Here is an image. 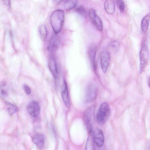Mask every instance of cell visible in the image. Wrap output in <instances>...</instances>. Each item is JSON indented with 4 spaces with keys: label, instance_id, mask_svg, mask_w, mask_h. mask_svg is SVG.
<instances>
[{
    "label": "cell",
    "instance_id": "cb8c5ba5",
    "mask_svg": "<svg viewBox=\"0 0 150 150\" xmlns=\"http://www.w3.org/2000/svg\"><path fill=\"white\" fill-rule=\"evenodd\" d=\"M4 3L8 8H10L11 4L10 1H5Z\"/></svg>",
    "mask_w": 150,
    "mask_h": 150
},
{
    "label": "cell",
    "instance_id": "6da1fadb",
    "mask_svg": "<svg viewBox=\"0 0 150 150\" xmlns=\"http://www.w3.org/2000/svg\"><path fill=\"white\" fill-rule=\"evenodd\" d=\"M64 20V12L63 10L57 9L53 11L50 17L52 28L55 33L61 30Z\"/></svg>",
    "mask_w": 150,
    "mask_h": 150
},
{
    "label": "cell",
    "instance_id": "ac0fdd59",
    "mask_svg": "<svg viewBox=\"0 0 150 150\" xmlns=\"http://www.w3.org/2000/svg\"><path fill=\"white\" fill-rule=\"evenodd\" d=\"M64 6L66 10H69L74 8L77 4V1L75 0L64 1Z\"/></svg>",
    "mask_w": 150,
    "mask_h": 150
},
{
    "label": "cell",
    "instance_id": "e0dca14e",
    "mask_svg": "<svg viewBox=\"0 0 150 150\" xmlns=\"http://www.w3.org/2000/svg\"><path fill=\"white\" fill-rule=\"evenodd\" d=\"M120 44L117 41H114L110 42L108 45V49L114 53L117 52L120 48Z\"/></svg>",
    "mask_w": 150,
    "mask_h": 150
},
{
    "label": "cell",
    "instance_id": "277c9868",
    "mask_svg": "<svg viewBox=\"0 0 150 150\" xmlns=\"http://www.w3.org/2000/svg\"><path fill=\"white\" fill-rule=\"evenodd\" d=\"M98 93V89L94 84H89L87 86L85 92V101L90 103L94 100L96 97Z\"/></svg>",
    "mask_w": 150,
    "mask_h": 150
},
{
    "label": "cell",
    "instance_id": "7a4b0ae2",
    "mask_svg": "<svg viewBox=\"0 0 150 150\" xmlns=\"http://www.w3.org/2000/svg\"><path fill=\"white\" fill-rule=\"evenodd\" d=\"M110 113V110L108 104L103 103L100 106L96 114L97 120L100 124L105 123L108 119Z\"/></svg>",
    "mask_w": 150,
    "mask_h": 150
},
{
    "label": "cell",
    "instance_id": "44dd1931",
    "mask_svg": "<svg viewBox=\"0 0 150 150\" xmlns=\"http://www.w3.org/2000/svg\"><path fill=\"white\" fill-rule=\"evenodd\" d=\"M76 11L79 14L85 17L86 16L87 13L85 8L82 6H79L76 9Z\"/></svg>",
    "mask_w": 150,
    "mask_h": 150
},
{
    "label": "cell",
    "instance_id": "30bf717a",
    "mask_svg": "<svg viewBox=\"0 0 150 150\" xmlns=\"http://www.w3.org/2000/svg\"><path fill=\"white\" fill-rule=\"evenodd\" d=\"M94 139L97 146L101 147L104 144V137L102 131L100 129H96L94 132Z\"/></svg>",
    "mask_w": 150,
    "mask_h": 150
},
{
    "label": "cell",
    "instance_id": "d6986e66",
    "mask_svg": "<svg viewBox=\"0 0 150 150\" xmlns=\"http://www.w3.org/2000/svg\"><path fill=\"white\" fill-rule=\"evenodd\" d=\"M39 34L43 40H45L46 39L47 35V30L45 25L42 24L40 25L38 28Z\"/></svg>",
    "mask_w": 150,
    "mask_h": 150
},
{
    "label": "cell",
    "instance_id": "9c48e42d",
    "mask_svg": "<svg viewBox=\"0 0 150 150\" xmlns=\"http://www.w3.org/2000/svg\"><path fill=\"white\" fill-rule=\"evenodd\" d=\"M61 96L67 108H69L70 106V97L67 84L65 80H64L62 87Z\"/></svg>",
    "mask_w": 150,
    "mask_h": 150
},
{
    "label": "cell",
    "instance_id": "ffe728a7",
    "mask_svg": "<svg viewBox=\"0 0 150 150\" xmlns=\"http://www.w3.org/2000/svg\"><path fill=\"white\" fill-rule=\"evenodd\" d=\"M6 105L7 107V110L10 114L12 115L18 111V108L15 105L8 102L6 103Z\"/></svg>",
    "mask_w": 150,
    "mask_h": 150
},
{
    "label": "cell",
    "instance_id": "3957f363",
    "mask_svg": "<svg viewBox=\"0 0 150 150\" xmlns=\"http://www.w3.org/2000/svg\"><path fill=\"white\" fill-rule=\"evenodd\" d=\"M95 109V106L92 105L88 108L83 114V120L88 132H91L92 129V120Z\"/></svg>",
    "mask_w": 150,
    "mask_h": 150
},
{
    "label": "cell",
    "instance_id": "ba28073f",
    "mask_svg": "<svg viewBox=\"0 0 150 150\" xmlns=\"http://www.w3.org/2000/svg\"><path fill=\"white\" fill-rule=\"evenodd\" d=\"M28 113L33 117L38 116L40 112V107L38 103L35 101L30 102L27 107Z\"/></svg>",
    "mask_w": 150,
    "mask_h": 150
},
{
    "label": "cell",
    "instance_id": "52a82bcc",
    "mask_svg": "<svg viewBox=\"0 0 150 150\" xmlns=\"http://www.w3.org/2000/svg\"><path fill=\"white\" fill-rule=\"evenodd\" d=\"M110 55L109 52L106 51H102L100 54V64L103 72H106L110 62Z\"/></svg>",
    "mask_w": 150,
    "mask_h": 150
},
{
    "label": "cell",
    "instance_id": "5b68a950",
    "mask_svg": "<svg viewBox=\"0 0 150 150\" xmlns=\"http://www.w3.org/2000/svg\"><path fill=\"white\" fill-rule=\"evenodd\" d=\"M140 60V72L144 70L149 56V52L147 46L145 43L142 45L139 54Z\"/></svg>",
    "mask_w": 150,
    "mask_h": 150
},
{
    "label": "cell",
    "instance_id": "8992f818",
    "mask_svg": "<svg viewBox=\"0 0 150 150\" xmlns=\"http://www.w3.org/2000/svg\"><path fill=\"white\" fill-rule=\"evenodd\" d=\"M89 18L93 25L98 30H103V23L100 17L97 14L95 10L91 8L88 13Z\"/></svg>",
    "mask_w": 150,
    "mask_h": 150
},
{
    "label": "cell",
    "instance_id": "603a6c76",
    "mask_svg": "<svg viewBox=\"0 0 150 150\" xmlns=\"http://www.w3.org/2000/svg\"><path fill=\"white\" fill-rule=\"evenodd\" d=\"M23 89L25 93L27 95H30L31 92V90L29 87L26 85L23 86Z\"/></svg>",
    "mask_w": 150,
    "mask_h": 150
},
{
    "label": "cell",
    "instance_id": "5bb4252c",
    "mask_svg": "<svg viewBox=\"0 0 150 150\" xmlns=\"http://www.w3.org/2000/svg\"><path fill=\"white\" fill-rule=\"evenodd\" d=\"M59 42L58 37L56 35L52 36L49 42L48 49L51 52L55 51L58 47Z\"/></svg>",
    "mask_w": 150,
    "mask_h": 150
},
{
    "label": "cell",
    "instance_id": "2e32d148",
    "mask_svg": "<svg viewBox=\"0 0 150 150\" xmlns=\"http://www.w3.org/2000/svg\"><path fill=\"white\" fill-rule=\"evenodd\" d=\"M150 20V12L143 18L141 23V28L142 32L146 33L148 29Z\"/></svg>",
    "mask_w": 150,
    "mask_h": 150
},
{
    "label": "cell",
    "instance_id": "d4e9b609",
    "mask_svg": "<svg viewBox=\"0 0 150 150\" xmlns=\"http://www.w3.org/2000/svg\"><path fill=\"white\" fill-rule=\"evenodd\" d=\"M148 85L149 86V87L150 88V77L149 78V81H148Z\"/></svg>",
    "mask_w": 150,
    "mask_h": 150
},
{
    "label": "cell",
    "instance_id": "4fadbf2b",
    "mask_svg": "<svg viewBox=\"0 0 150 150\" xmlns=\"http://www.w3.org/2000/svg\"><path fill=\"white\" fill-rule=\"evenodd\" d=\"M32 140L39 149H42L45 143V137L43 134L40 133L35 134L32 138Z\"/></svg>",
    "mask_w": 150,
    "mask_h": 150
},
{
    "label": "cell",
    "instance_id": "8fae6325",
    "mask_svg": "<svg viewBox=\"0 0 150 150\" xmlns=\"http://www.w3.org/2000/svg\"><path fill=\"white\" fill-rule=\"evenodd\" d=\"M97 47L95 44H92L89 47L88 54L92 67L94 70L96 69V55Z\"/></svg>",
    "mask_w": 150,
    "mask_h": 150
},
{
    "label": "cell",
    "instance_id": "7c38bea8",
    "mask_svg": "<svg viewBox=\"0 0 150 150\" xmlns=\"http://www.w3.org/2000/svg\"><path fill=\"white\" fill-rule=\"evenodd\" d=\"M48 65L50 71L55 79L58 76V70L57 64L55 59L53 57H50L48 61Z\"/></svg>",
    "mask_w": 150,
    "mask_h": 150
},
{
    "label": "cell",
    "instance_id": "7402d4cb",
    "mask_svg": "<svg viewBox=\"0 0 150 150\" xmlns=\"http://www.w3.org/2000/svg\"><path fill=\"white\" fill-rule=\"evenodd\" d=\"M117 5L121 13H123L125 11V4L122 0H118L116 1Z\"/></svg>",
    "mask_w": 150,
    "mask_h": 150
},
{
    "label": "cell",
    "instance_id": "9a60e30c",
    "mask_svg": "<svg viewBox=\"0 0 150 150\" xmlns=\"http://www.w3.org/2000/svg\"><path fill=\"white\" fill-rule=\"evenodd\" d=\"M104 8L105 11L110 14H113L115 10V1L112 0H106L104 4Z\"/></svg>",
    "mask_w": 150,
    "mask_h": 150
}]
</instances>
